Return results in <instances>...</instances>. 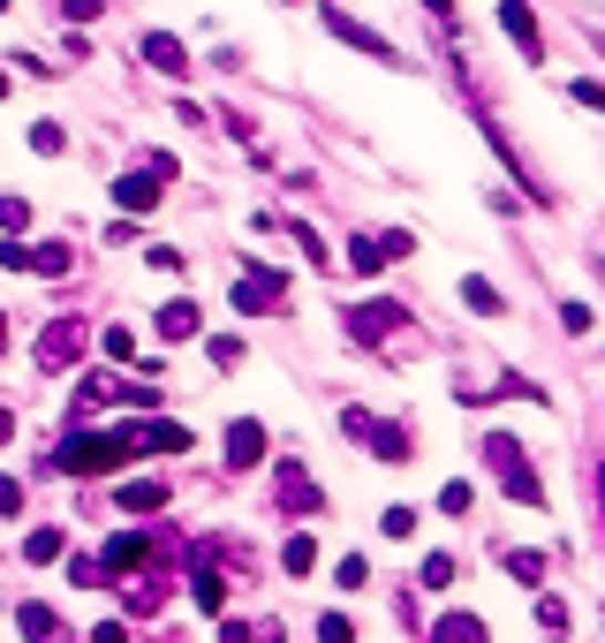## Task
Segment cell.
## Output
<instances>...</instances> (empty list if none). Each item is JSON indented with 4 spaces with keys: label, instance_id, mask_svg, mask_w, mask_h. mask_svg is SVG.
Segmentation results:
<instances>
[{
    "label": "cell",
    "instance_id": "23",
    "mask_svg": "<svg viewBox=\"0 0 605 643\" xmlns=\"http://www.w3.org/2000/svg\"><path fill=\"white\" fill-rule=\"evenodd\" d=\"M371 447H379V455H409V431L387 425V431H371Z\"/></svg>",
    "mask_w": 605,
    "mask_h": 643
},
{
    "label": "cell",
    "instance_id": "1",
    "mask_svg": "<svg viewBox=\"0 0 605 643\" xmlns=\"http://www.w3.org/2000/svg\"><path fill=\"white\" fill-rule=\"evenodd\" d=\"M136 455V425L130 431H76L61 455H53V470L61 477H99V470H122Z\"/></svg>",
    "mask_w": 605,
    "mask_h": 643
},
{
    "label": "cell",
    "instance_id": "26",
    "mask_svg": "<svg viewBox=\"0 0 605 643\" xmlns=\"http://www.w3.org/2000/svg\"><path fill=\"white\" fill-rule=\"evenodd\" d=\"M318 643H356V629H348L341 613H326V621H318Z\"/></svg>",
    "mask_w": 605,
    "mask_h": 643
},
{
    "label": "cell",
    "instance_id": "11",
    "mask_svg": "<svg viewBox=\"0 0 605 643\" xmlns=\"http://www.w3.org/2000/svg\"><path fill=\"white\" fill-rule=\"evenodd\" d=\"M136 447H160V455H182V447H189V431H182V425H136Z\"/></svg>",
    "mask_w": 605,
    "mask_h": 643
},
{
    "label": "cell",
    "instance_id": "35",
    "mask_svg": "<svg viewBox=\"0 0 605 643\" xmlns=\"http://www.w3.org/2000/svg\"><path fill=\"white\" fill-rule=\"evenodd\" d=\"M0 348H8V326H0Z\"/></svg>",
    "mask_w": 605,
    "mask_h": 643
},
{
    "label": "cell",
    "instance_id": "24",
    "mask_svg": "<svg viewBox=\"0 0 605 643\" xmlns=\"http://www.w3.org/2000/svg\"><path fill=\"white\" fill-rule=\"evenodd\" d=\"M106 356H114V364H136V341L122 334V326H106Z\"/></svg>",
    "mask_w": 605,
    "mask_h": 643
},
{
    "label": "cell",
    "instance_id": "17",
    "mask_svg": "<svg viewBox=\"0 0 605 643\" xmlns=\"http://www.w3.org/2000/svg\"><path fill=\"white\" fill-rule=\"evenodd\" d=\"M462 303H470V310H484V318H492V310H500V288H492V280H462Z\"/></svg>",
    "mask_w": 605,
    "mask_h": 643
},
{
    "label": "cell",
    "instance_id": "29",
    "mask_svg": "<svg viewBox=\"0 0 605 643\" xmlns=\"http://www.w3.org/2000/svg\"><path fill=\"white\" fill-rule=\"evenodd\" d=\"M31 265H39V273H61V265H69V251H61V243H45V251H31Z\"/></svg>",
    "mask_w": 605,
    "mask_h": 643
},
{
    "label": "cell",
    "instance_id": "34",
    "mask_svg": "<svg viewBox=\"0 0 605 643\" xmlns=\"http://www.w3.org/2000/svg\"><path fill=\"white\" fill-rule=\"evenodd\" d=\"M424 8H439V16H447V8H454V0H424Z\"/></svg>",
    "mask_w": 605,
    "mask_h": 643
},
{
    "label": "cell",
    "instance_id": "12",
    "mask_svg": "<svg viewBox=\"0 0 605 643\" xmlns=\"http://www.w3.org/2000/svg\"><path fill=\"white\" fill-rule=\"evenodd\" d=\"M144 553H152V538H144V530H122V538L106 545V568H136Z\"/></svg>",
    "mask_w": 605,
    "mask_h": 643
},
{
    "label": "cell",
    "instance_id": "13",
    "mask_svg": "<svg viewBox=\"0 0 605 643\" xmlns=\"http://www.w3.org/2000/svg\"><path fill=\"white\" fill-rule=\"evenodd\" d=\"M160 334H167V341H189V334H197V303H167V310H160Z\"/></svg>",
    "mask_w": 605,
    "mask_h": 643
},
{
    "label": "cell",
    "instance_id": "19",
    "mask_svg": "<svg viewBox=\"0 0 605 643\" xmlns=\"http://www.w3.org/2000/svg\"><path fill=\"white\" fill-rule=\"evenodd\" d=\"M280 560H288V575H310V560H318V545H310V538L296 530V538H288V553H280Z\"/></svg>",
    "mask_w": 605,
    "mask_h": 643
},
{
    "label": "cell",
    "instance_id": "5",
    "mask_svg": "<svg viewBox=\"0 0 605 643\" xmlns=\"http://www.w3.org/2000/svg\"><path fill=\"white\" fill-rule=\"evenodd\" d=\"M258 462H265V425L235 417L227 425V470H258Z\"/></svg>",
    "mask_w": 605,
    "mask_h": 643
},
{
    "label": "cell",
    "instance_id": "32",
    "mask_svg": "<svg viewBox=\"0 0 605 643\" xmlns=\"http://www.w3.org/2000/svg\"><path fill=\"white\" fill-rule=\"evenodd\" d=\"M23 508V484H8V477H0V514H16Z\"/></svg>",
    "mask_w": 605,
    "mask_h": 643
},
{
    "label": "cell",
    "instance_id": "2",
    "mask_svg": "<svg viewBox=\"0 0 605 643\" xmlns=\"http://www.w3.org/2000/svg\"><path fill=\"white\" fill-rule=\"evenodd\" d=\"M167 174H174V160L160 152V160H144V174H122L114 182V197L130 205V213H144V205H160V190H167Z\"/></svg>",
    "mask_w": 605,
    "mask_h": 643
},
{
    "label": "cell",
    "instance_id": "8",
    "mask_svg": "<svg viewBox=\"0 0 605 643\" xmlns=\"http://www.w3.org/2000/svg\"><path fill=\"white\" fill-rule=\"evenodd\" d=\"M235 310H280V273H250L235 288Z\"/></svg>",
    "mask_w": 605,
    "mask_h": 643
},
{
    "label": "cell",
    "instance_id": "18",
    "mask_svg": "<svg viewBox=\"0 0 605 643\" xmlns=\"http://www.w3.org/2000/svg\"><path fill=\"white\" fill-rule=\"evenodd\" d=\"M23 560H61V530H31V538H23Z\"/></svg>",
    "mask_w": 605,
    "mask_h": 643
},
{
    "label": "cell",
    "instance_id": "28",
    "mask_svg": "<svg viewBox=\"0 0 605 643\" xmlns=\"http://www.w3.org/2000/svg\"><path fill=\"white\" fill-rule=\"evenodd\" d=\"M387 538H417V514H409V508H387Z\"/></svg>",
    "mask_w": 605,
    "mask_h": 643
},
{
    "label": "cell",
    "instance_id": "14",
    "mask_svg": "<svg viewBox=\"0 0 605 643\" xmlns=\"http://www.w3.org/2000/svg\"><path fill=\"white\" fill-rule=\"evenodd\" d=\"M189 591H197V613H219V605H227V583H219L213 568H197V575H189Z\"/></svg>",
    "mask_w": 605,
    "mask_h": 643
},
{
    "label": "cell",
    "instance_id": "25",
    "mask_svg": "<svg viewBox=\"0 0 605 643\" xmlns=\"http://www.w3.org/2000/svg\"><path fill=\"white\" fill-rule=\"evenodd\" d=\"M424 583H432V591H447V583H454V560L432 553V560H424Z\"/></svg>",
    "mask_w": 605,
    "mask_h": 643
},
{
    "label": "cell",
    "instance_id": "4",
    "mask_svg": "<svg viewBox=\"0 0 605 643\" xmlns=\"http://www.w3.org/2000/svg\"><path fill=\"white\" fill-rule=\"evenodd\" d=\"M76 356H84V326H69V318H61V326H45V341H39L45 371H69Z\"/></svg>",
    "mask_w": 605,
    "mask_h": 643
},
{
    "label": "cell",
    "instance_id": "16",
    "mask_svg": "<svg viewBox=\"0 0 605 643\" xmlns=\"http://www.w3.org/2000/svg\"><path fill=\"white\" fill-rule=\"evenodd\" d=\"M348 265H356V273H379V265H387V243L356 235V243H348Z\"/></svg>",
    "mask_w": 605,
    "mask_h": 643
},
{
    "label": "cell",
    "instance_id": "30",
    "mask_svg": "<svg viewBox=\"0 0 605 643\" xmlns=\"http://www.w3.org/2000/svg\"><path fill=\"white\" fill-rule=\"evenodd\" d=\"M61 16H69V23H91V16H99V0H61Z\"/></svg>",
    "mask_w": 605,
    "mask_h": 643
},
{
    "label": "cell",
    "instance_id": "6",
    "mask_svg": "<svg viewBox=\"0 0 605 643\" xmlns=\"http://www.w3.org/2000/svg\"><path fill=\"white\" fill-rule=\"evenodd\" d=\"M500 23H507V39H515L522 61H545V39H537V16L522 8V0H500Z\"/></svg>",
    "mask_w": 605,
    "mask_h": 643
},
{
    "label": "cell",
    "instance_id": "15",
    "mask_svg": "<svg viewBox=\"0 0 605 643\" xmlns=\"http://www.w3.org/2000/svg\"><path fill=\"white\" fill-rule=\"evenodd\" d=\"M432 643H484V621H470V613H454V621H439Z\"/></svg>",
    "mask_w": 605,
    "mask_h": 643
},
{
    "label": "cell",
    "instance_id": "31",
    "mask_svg": "<svg viewBox=\"0 0 605 643\" xmlns=\"http://www.w3.org/2000/svg\"><path fill=\"white\" fill-rule=\"evenodd\" d=\"M91 643H130V629H122V621H99V629H91Z\"/></svg>",
    "mask_w": 605,
    "mask_h": 643
},
{
    "label": "cell",
    "instance_id": "3",
    "mask_svg": "<svg viewBox=\"0 0 605 643\" xmlns=\"http://www.w3.org/2000/svg\"><path fill=\"white\" fill-rule=\"evenodd\" d=\"M326 23H334V39H348V45H356V53H379V61H393V45L379 39L371 23H356V16H348L341 0H326Z\"/></svg>",
    "mask_w": 605,
    "mask_h": 643
},
{
    "label": "cell",
    "instance_id": "27",
    "mask_svg": "<svg viewBox=\"0 0 605 643\" xmlns=\"http://www.w3.org/2000/svg\"><path fill=\"white\" fill-rule=\"evenodd\" d=\"M0 227H31V205L23 197H0Z\"/></svg>",
    "mask_w": 605,
    "mask_h": 643
},
{
    "label": "cell",
    "instance_id": "33",
    "mask_svg": "<svg viewBox=\"0 0 605 643\" xmlns=\"http://www.w3.org/2000/svg\"><path fill=\"white\" fill-rule=\"evenodd\" d=\"M8 439H16V417H8V409H0V447H8Z\"/></svg>",
    "mask_w": 605,
    "mask_h": 643
},
{
    "label": "cell",
    "instance_id": "10",
    "mask_svg": "<svg viewBox=\"0 0 605 643\" xmlns=\"http://www.w3.org/2000/svg\"><path fill=\"white\" fill-rule=\"evenodd\" d=\"M122 508H130V514L167 508V484H160V477H130V484H122Z\"/></svg>",
    "mask_w": 605,
    "mask_h": 643
},
{
    "label": "cell",
    "instance_id": "9",
    "mask_svg": "<svg viewBox=\"0 0 605 643\" xmlns=\"http://www.w3.org/2000/svg\"><path fill=\"white\" fill-rule=\"evenodd\" d=\"M144 61H152V69H167V76H182V69H189V53H182V39H174V31H152V39H144Z\"/></svg>",
    "mask_w": 605,
    "mask_h": 643
},
{
    "label": "cell",
    "instance_id": "7",
    "mask_svg": "<svg viewBox=\"0 0 605 643\" xmlns=\"http://www.w3.org/2000/svg\"><path fill=\"white\" fill-rule=\"evenodd\" d=\"M492 462H507V492H515L522 508H545V492H537V477L522 470V455H515V439H492Z\"/></svg>",
    "mask_w": 605,
    "mask_h": 643
},
{
    "label": "cell",
    "instance_id": "20",
    "mask_svg": "<svg viewBox=\"0 0 605 643\" xmlns=\"http://www.w3.org/2000/svg\"><path fill=\"white\" fill-rule=\"evenodd\" d=\"M280 500H288V508H318V492H310V477H280Z\"/></svg>",
    "mask_w": 605,
    "mask_h": 643
},
{
    "label": "cell",
    "instance_id": "21",
    "mask_svg": "<svg viewBox=\"0 0 605 643\" xmlns=\"http://www.w3.org/2000/svg\"><path fill=\"white\" fill-rule=\"evenodd\" d=\"M61 144H69V136H61V122H39V129H31V152H45V160H53Z\"/></svg>",
    "mask_w": 605,
    "mask_h": 643
},
{
    "label": "cell",
    "instance_id": "22",
    "mask_svg": "<svg viewBox=\"0 0 605 643\" xmlns=\"http://www.w3.org/2000/svg\"><path fill=\"white\" fill-rule=\"evenodd\" d=\"M16 621H23V636H53V613H45V605H23Z\"/></svg>",
    "mask_w": 605,
    "mask_h": 643
}]
</instances>
